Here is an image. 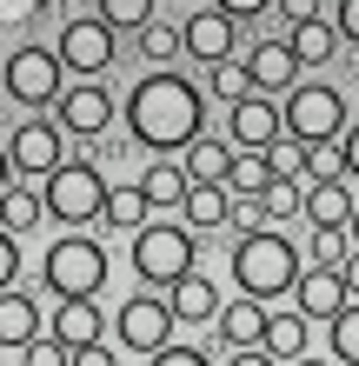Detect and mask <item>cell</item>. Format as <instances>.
Instances as JSON below:
<instances>
[{
    "label": "cell",
    "instance_id": "5b68a950",
    "mask_svg": "<svg viewBox=\"0 0 359 366\" xmlns=\"http://www.w3.org/2000/svg\"><path fill=\"white\" fill-rule=\"evenodd\" d=\"M40 193H47V220H60V227L74 233V227H87V220H100V213H107V193H113V187L100 180L93 160H67Z\"/></svg>",
    "mask_w": 359,
    "mask_h": 366
},
{
    "label": "cell",
    "instance_id": "52a82bcc",
    "mask_svg": "<svg viewBox=\"0 0 359 366\" xmlns=\"http://www.w3.org/2000/svg\"><path fill=\"white\" fill-rule=\"evenodd\" d=\"M60 154H67V127H60V120L34 114V120L7 127V167H14V174H27V180H54L60 167H67Z\"/></svg>",
    "mask_w": 359,
    "mask_h": 366
},
{
    "label": "cell",
    "instance_id": "f546056e",
    "mask_svg": "<svg viewBox=\"0 0 359 366\" xmlns=\"http://www.w3.org/2000/svg\"><path fill=\"white\" fill-rule=\"evenodd\" d=\"M260 207H266V220H293V213H306V180H273L260 193Z\"/></svg>",
    "mask_w": 359,
    "mask_h": 366
},
{
    "label": "cell",
    "instance_id": "d6986e66",
    "mask_svg": "<svg viewBox=\"0 0 359 366\" xmlns=\"http://www.w3.org/2000/svg\"><path fill=\"white\" fill-rule=\"evenodd\" d=\"M233 160H240V147H226V140H213V134H200V140L180 154V167H186V180H193V187H226Z\"/></svg>",
    "mask_w": 359,
    "mask_h": 366
},
{
    "label": "cell",
    "instance_id": "7dc6e473",
    "mask_svg": "<svg viewBox=\"0 0 359 366\" xmlns=\"http://www.w3.org/2000/svg\"><path fill=\"white\" fill-rule=\"evenodd\" d=\"M293 366H333V360H293Z\"/></svg>",
    "mask_w": 359,
    "mask_h": 366
},
{
    "label": "cell",
    "instance_id": "ee69618b",
    "mask_svg": "<svg viewBox=\"0 0 359 366\" xmlns=\"http://www.w3.org/2000/svg\"><path fill=\"white\" fill-rule=\"evenodd\" d=\"M226 366H280V360H273L266 347H246V353H233V360H226Z\"/></svg>",
    "mask_w": 359,
    "mask_h": 366
},
{
    "label": "cell",
    "instance_id": "2e32d148",
    "mask_svg": "<svg viewBox=\"0 0 359 366\" xmlns=\"http://www.w3.org/2000/svg\"><path fill=\"white\" fill-rule=\"evenodd\" d=\"M353 213H359V200L340 180H306V220H313V233H346Z\"/></svg>",
    "mask_w": 359,
    "mask_h": 366
},
{
    "label": "cell",
    "instance_id": "ab89813d",
    "mask_svg": "<svg viewBox=\"0 0 359 366\" xmlns=\"http://www.w3.org/2000/svg\"><path fill=\"white\" fill-rule=\"evenodd\" d=\"M333 27H340V40H353V47H359V0H340V14H333Z\"/></svg>",
    "mask_w": 359,
    "mask_h": 366
},
{
    "label": "cell",
    "instance_id": "ac0fdd59",
    "mask_svg": "<svg viewBox=\"0 0 359 366\" xmlns=\"http://www.w3.org/2000/svg\"><path fill=\"white\" fill-rule=\"evenodd\" d=\"M266 320H273V313H266V300H246V293H240L233 307L213 320V327H220V347H226V353L260 347V340H266Z\"/></svg>",
    "mask_w": 359,
    "mask_h": 366
},
{
    "label": "cell",
    "instance_id": "8fae6325",
    "mask_svg": "<svg viewBox=\"0 0 359 366\" xmlns=\"http://www.w3.org/2000/svg\"><path fill=\"white\" fill-rule=\"evenodd\" d=\"M54 120L67 127V134L87 147V160H93V140L113 127V94L100 87V80H67V94L54 100Z\"/></svg>",
    "mask_w": 359,
    "mask_h": 366
},
{
    "label": "cell",
    "instance_id": "74e56055",
    "mask_svg": "<svg viewBox=\"0 0 359 366\" xmlns=\"http://www.w3.org/2000/svg\"><path fill=\"white\" fill-rule=\"evenodd\" d=\"M146 366H213V360H206L200 347H166V353H153Z\"/></svg>",
    "mask_w": 359,
    "mask_h": 366
},
{
    "label": "cell",
    "instance_id": "7c38bea8",
    "mask_svg": "<svg viewBox=\"0 0 359 366\" xmlns=\"http://www.w3.org/2000/svg\"><path fill=\"white\" fill-rule=\"evenodd\" d=\"M226 134H233L240 154H266L273 140H286V107L273 94H246L233 114H226Z\"/></svg>",
    "mask_w": 359,
    "mask_h": 366
},
{
    "label": "cell",
    "instance_id": "4fadbf2b",
    "mask_svg": "<svg viewBox=\"0 0 359 366\" xmlns=\"http://www.w3.org/2000/svg\"><path fill=\"white\" fill-rule=\"evenodd\" d=\"M246 74H253V87H260V94L286 100L306 80V60L293 54V40H260V47H246Z\"/></svg>",
    "mask_w": 359,
    "mask_h": 366
},
{
    "label": "cell",
    "instance_id": "4316f807",
    "mask_svg": "<svg viewBox=\"0 0 359 366\" xmlns=\"http://www.w3.org/2000/svg\"><path fill=\"white\" fill-rule=\"evenodd\" d=\"M260 347H266L273 360H306V313H273Z\"/></svg>",
    "mask_w": 359,
    "mask_h": 366
},
{
    "label": "cell",
    "instance_id": "bcb514c9",
    "mask_svg": "<svg viewBox=\"0 0 359 366\" xmlns=\"http://www.w3.org/2000/svg\"><path fill=\"white\" fill-rule=\"evenodd\" d=\"M346 287H353V300H359V253L346 260Z\"/></svg>",
    "mask_w": 359,
    "mask_h": 366
},
{
    "label": "cell",
    "instance_id": "83f0119b",
    "mask_svg": "<svg viewBox=\"0 0 359 366\" xmlns=\"http://www.w3.org/2000/svg\"><path fill=\"white\" fill-rule=\"evenodd\" d=\"M273 180H280V174H273V160H266V154H240V160H233V174H226V193H233V200H260Z\"/></svg>",
    "mask_w": 359,
    "mask_h": 366
},
{
    "label": "cell",
    "instance_id": "ba28073f",
    "mask_svg": "<svg viewBox=\"0 0 359 366\" xmlns=\"http://www.w3.org/2000/svg\"><path fill=\"white\" fill-rule=\"evenodd\" d=\"M173 327H180V313H173V300H166V293H133L120 307V320H113L120 347H133L140 360H153V353L173 347Z\"/></svg>",
    "mask_w": 359,
    "mask_h": 366
},
{
    "label": "cell",
    "instance_id": "60d3db41",
    "mask_svg": "<svg viewBox=\"0 0 359 366\" xmlns=\"http://www.w3.org/2000/svg\"><path fill=\"white\" fill-rule=\"evenodd\" d=\"M280 20L300 27V20H320V0H280Z\"/></svg>",
    "mask_w": 359,
    "mask_h": 366
},
{
    "label": "cell",
    "instance_id": "cb8c5ba5",
    "mask_svg": "<svg viewBox=\"0 0 359 366\" xmlns=\"http://www.w3.org/2000/svg\"><path fill=\"white\" fill-rule=\"evenodd\" d=\"M146 207H153V200H146V187L133 180V187H113L107 193V213H100V220H107L113 233H140L146 227Z\"/></svg>",
    "mask_w": 359,
    "mask_h": 366
},
{
    "label": "cell",
    "instance_id": "7402d4cb",
    "mask_svg": "<svg viewBox=\"0 0 359 366\" xmlns=\"http://www.w3.org/2000/svg\"><path fill=\"white\" fill-rule=\"evenodd\" d=\"M186 227H193V233H213V227H233V193H226V187H193V193H186Z\"/></svg>",
    "mask_w": 359,
    "mask_h": 366
},
{
    "label": "cell",
    "instance_id": "8d00e7d4",
    "mask_svg": "<svg viewBox=\"0 0 359 366\" xmlns=\"http://www.w3.org/2000/svg\"><path fill=\"white\" fill-rule=\"evenodd\" d=\"M40 14H47V0H0V34H20Z\"/></svg>",
    "mask_w": 359,
    "mask_h": 366
},
{
    "label": "cell",
    "instance_id": "f6af8a7d",
    "mask_svg": "<svg viewBox=\"0 0 359 366\" xmlns=\"http://www.w3.org/2000/svg\"><path fill=\"white\" fill-rule=\"evenodd\" d=\"M346 174L359 180V127H346Z\"/></svg>",
    "mask_w": 359,
    "mask_h": 366
},
{
    "label": "cell",
    "instance_id": "b9f144b4",
    "mask_svg": "<svg viewBox=\"0 0 359 366\" xmlns=\"http://www.w3.org/2000/svg\"><path fill=\"white\" fill-rule=\"evenodd\" d=\"M20 280V247H14V233L0 240V287H14Z\"/></svg>",
    "mask_w": 359,
    "mask_h": 366
},
{
    "label": "cell",
    "instance_id": "ffe728a7",
    "mask_svg": "<svg viewBox=\"0 0 359 366\" xmlns=\"http://www.w3.org/2000/svg\"><path fill=\"white\" fill-rule=\"evenodd\" d=\"M166 300H173V313H180V320H193V327H206V320H220V313H226L206 273H186V280H173V287H166Z\"/></svg>",
    "mask_w": 359,
    "mask_h": 366
},
{
    "label": "cell",
    "instance_id": "603a6c76",
    "mask_svg": "<svg viewBox=\"0 0 359 366\" xmlns=\"http://www.w3.org/2000/svg\"><path fill=\"white\" fill-rule=\"evenodd\" d=\"M140 187H146V200H153V207H186V193H193L186 167H173V160H153L140 174Z\"/></svg>",
    "mask_w": 359,
    "mask_h": 366
},
{
    "label": "cell",
    "instance_id": "7bdbcfd3",
    "mask_svg": "<svg viewBox=\"0 0 359 366\" xmlns=\"http://www.w3.org/2000/svg\"><path fill=\"white\" fill-rule=\"evenodd\" d=\"M74 366H120V360H113V347H80Z\"/></svg>",
    "mask_w": 359,
    "mask_h": 366
},
{
    "label": "cell",
    "instance_id": "1f68e13d",
    "mask_svg": "<svg viewBox=\"0 0 359 366\" xmlns=\"http://www.w3.org/2000/svg\"><path fill=\"white\" fill-rule=\"evenodd\" d=\"M140 54L153 60V67H166L173 54H186V34H180V27H160V20H153V27H140Z\"/></svg>",
    "mask_w": 359,
    "mask_h": 366
},
{
    "label": "cell",
    "instance_id": "c3c4849f",
    "mask_svg": "<svg viewBox=\"0 0 359 366\" xmlns=\"http://www.w3.org/2000/svg\"><path fill=\"white\" fill-rule=\"evenodd\" d=\"M346 233H353V247H359V213H353V227H346Z\"/></svg>",
    "mask_w": 359,
    "mask_h": 366
},
{
    "label": "cell",
    "instance_id": "e575fe53",
    "mask_svg": "<svg viewBox=\"0 0 359 366\" xmlns=\"http://www.w3.org/2000/svg\"><path fill=\"white\" fill-rule=\"evenodd\" d=\"M100 20H113V27H153V0H100Z\"/></svg>",
    "mask_w": 359,
    "mask_h": 366
},
{
    "label": "cell",
    "instance_id": "44dd1931",
    "mask_svg": "<svg viewBox=\"0 0 359 366\" xmlns=\"http://www.w3.org/2000/svg\"><path fill=\"white\" fill-rule=\"evenodd\" d=\"M34 340H40V307L7 287L0 293V347H34Z\"/></svg>",
    "mask_w": 359,
    "mask_h": 366
},
{
    "label": "cell",
    "instance_id": "9a60e30c",
    "mask_svg": "<svg viewBox=\"0 0 359 366\" xmlns=\"http://www.w3.org/2000/svg\"><path fill=\"white\" fill-rule=\"evenodd\" d=\"M180 34H186V54H193V60H206V67L233 60V47H240V27H233V14H220V7H206V14H186V20H180Z\"/></svg>",
    "mask_w": 359,
    "mask_h": 366
},
{
    "label": "cell",
    "instance_id": "4dcf8cb0",
    "mask_svg": "<svg viewBox=\"0 0 359 366\" xmlns=\"http://www.w3.org/2000/svg\"><path fill=\"white\" fill-rule=\"evenodd\" d=\"M306 180H346V140L306 147Z\"/></svg>",
    "mask_w": 359,
    "mask_h": 366
},
{
    "label": "cell",
    "instance_id": "6da1fadb",
    "mask_svg": "<svg viewBox=\"0 0 359 366\" xmlns=\"http://www.w3.org/2000/svg\"><path fill=\"white\" fill-rule=\"evenodd\" d=\"M200 127H206V94L186 74L153 67L146 80H133V94H126V134H133L140 147H153V154H186V147L200 140Z\"/></svg>",
    "mask_w": 359,
    "mask_h": 366
},
{
    "label": "cell",
    "instance_id": "d6a6232c",
    "mask_svg": "<svg viewBox=\"0 0 359 366\" xmlns=\"http://www.w3.org/2000/svg\"><path fill=\"white\" fill-rule=\"evenodd\" d=\"M326 333H333V360H340V366H359V300L333 320Z\"/></svg>",
    "mask_w": 359,
    "mask_h": 366
},
{
    "label": "cell",
    "instance_id": "30bf717a",
    "mask_svg": "<svg viewBox=\"0 0 359 366\" xmlns=\"http://www.w3.org/2000/svg\"><path fill=\"white\" fill-rule=\"evenodd\" d=\"M60 60H67V74L80 80H100L113 67V20H100V14H74L67 27H60Z\"/></svg>",
    "mask_w": 359,
    "mask_h": 366
},
{
    "label": "cell",
    "instance_id": "9c48e42d",
    "mask_svg": "<svg viewBox=\"0 0 359 366\" xmlns=\"http://www.w3.org/2000/svg\"><path fill=\"white\" fill-rule=\"evenodd\" d=\"M60 74H67V60H60V54H47V47H14L7 54V100H20V107H34V114H40L47 100L67 94V80H60Z\"/></svg>",
    "mask_w": 359,
    "mask_h": 366
},
{
    "label": "cell",
    "instance_id": "f35d334b",
    "mask_svg": "<svg viewBox=\"0 0 359 366\" xmlns=\"http://www.w3.org/2000/svg\"><path fill=\"white\" fill-rule=\"evenodd\" d=\"M220 14H233V20H260L266 7H280V0H213Z\"/></svg>",
    "mask_w": 359,
    "mask_h": 366
},
{
    "label": "cell",
    "instance_id": "f1b7e54d",
    "mask_svg": "<svg viewBox=\"0 0 359 366\" xmlns=\"http://www.w3.org/2000/svg\"><path fill=\"white\" fill-rule=\"evenodd\" d=\"M206 94H213V100H226V107H240L246 94H260V87H253L246 60H220V67H206Z\"/></svg>",
    "mask_w": 359,
    "mask_h": 366
},
{
    "label": "cell",
    "instance_id": "d590c367",
    "mask_svg": "<svg viewBox=\"0 0 359 366\" xmlns=\"http://www.w3.org/2000/svg\"><path fill=\"white\" fill-rule=\"evenodd\" d=\"M20 366H74V347H60V340H34V347H20Z\"/></svg>",
    "mask_w": 359,
    "mask_h": 366
},
{
    "label": "cell",
    "instance_id": "8992f818",
    "mask_svg": "<svg viewBox=\"0 0 359 366\" xmlns=\"http://www.w3.org/2000/svg\"><path fill=\"white\" fill-rule=\"evenodd\" d=\"M280 107H286V134L293 140H306V147L346 140V100H340V87H326V80H300Z\"/></svg>",
    "mask_w": 359,
    "mask_h": 366
},
{
    "label": "cell",
    "instance_id": "5bb4252c",
    "mask_svg": "<svg viewBox=\"0 0 359 366\" xmlns=\"http://www.w3.org/2000/svg\"><path fill=\"white\" fill-rule=\"evenodd\" d=\"M353 307V287H346V273L340 267H306L300 273V287H293V313H306V320H340Z\"/></svg>",
    "mask_w": 359,
    "mask_h": 366
},
{
    "label": "cell",
    "instance_id": "484cf974",
    "mask_svg": "<svg viewBox=\"0 0 359 366\" xmlns=\"http://www.w3.org/2000/svg\"><path fill=\"white\" fill-rule=\"evenodd\" d=\"M40 213H47V193H34V187H7L0 193V227L14 233H27V227H40Z\"/></svg>",
    "mask_w": 359,
    "mask_h": 366
},
{
    "label": "cell",
    "instance_id": "277c9868",
    "mask_svg": "<svg viewBox=\"0 0 359 366\" xmlns=\"http://www.w3.org/2000/svg\"><path fill=\"white\" fill-rule=\"evenodd\" d=\"M200 247L206 240H193L186 227H166V220L140 227L133 233V273H140V287H173V280H186Z\"/></svg>",
    "mask_w": 359,
    "mask_h": 366
},
{
    "label": "cell",
    "instance_id": "7a4b0ae2",
    "mask_svg": "<svg viewBox=\"0 0 359 366\" xmlns=\"http://www.w3.org/2000/svg\"><path fill=\"white\" fill-rule=\"evenodd\" d=\"M300 247L286 240V233H273V227H253L233 240V280H240V293L246 300H273V293H293L300 287Z\"/></svg>",
    "mask_w": 359,
    "mask_h": 366
},
{
    "label": "cell",
    "instance_id": "836d02e7",
    "mask_svg": "<svg viewBox=\"0 0 359 366\" xmlns=\"http://www.w3.org/2000/svg\"><path fill=\"white\" fill-rule=\"evenodd\" d=\"M266 160H273V174H280V180H306V140H273L266 147Z\"/></svg>",
    "mask_w": 359,
    "mask_h": 366
},
{
    "label": "cell",
    "instance_id": "3957f363",
    "mask_svg": "<svg viewBox=\"0 0 359 366\" xmlns=\"http://www.w3.org/2000/svg\"><path fill=\"white\" fill-rule=\"evenodd\" d=\"M40 280H47V293H60V300H93L107 287V247L87 240V233H60V240L40 253Z\"/></svg>",
    "mask_w": 359,
    "mask_h": 366
},
{
    "label": "cell",
    "instance_id": "d4e9b609",
    "mask_svg": "<svg viewBox=\"0 0 359 366\" xmlns=\"http://www.w3.org/2000/svg\"><path fill=\"white\" fill-rule=\"evenodd\" d=\"M286 40H293V54H300L306 67H326V60L340 54V27H326V20H300Z\"/></svg>",
    "mask_w": 359,
    "mask_h": 366
},
{
    "label": "cell",
    "instance_id": "e0dca14e",
    "mask_svg": "<svg viewBox=\"0 0 359 366\" xmlns=\"http://www.w3.org/2000/svg\"><path fill=\"white\" fill-rule=\"evenodd\" d=\"M60 347H100V333H107V320H100V300H60L54 307V327H47Z\"/></svg>",
    "mask_w": 359,
    "mask_h": 366
}]
</instances>
